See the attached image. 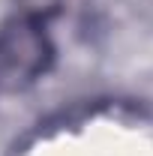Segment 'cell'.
I'll return each instance as SVG.
<instances>
[{"label": "cell", "mask_w": 153, "mask_h": 156, "mask_svg": "<svg viewBox=\"0 0 153 156\" xmlns=\"http://www.w3.org/2000/svg\"><path fill=\"white\" fill-rule=\"evenodd\" d=\"M21 6H24V15H33V18L45 21L48 15H54L63 6V0H21Z\"/></svg>", "instance_id": "7a4b0ae2"}, {"label": "cell", "mask_w": 153, "mask_h": 156, "mask_svg": "<svg viewBox=\"0 0 153 156\" xmlns=\"http://www.w3.org/2000/svg\"><path fill=\"white\" fill-rule=\"evenodd\" d=\"M54 63V45L45 21L24 15L0 27V96L33 87Z\"/></svg>", "instance_id": "6da1fadb"}]
</instances>
